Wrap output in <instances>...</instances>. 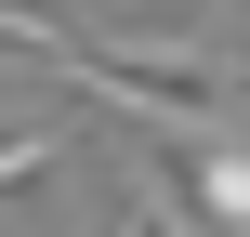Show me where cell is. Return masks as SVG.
Here are the masks:
<instances>
[{
  "label": "cell",
  "mask_w": 250,
  "mask_h": 237,
  "mask_svg": "<svg viewBox=\"0 0 250 237\" xmlns=\"http://www.w3.org/2000/svg\"><path fill=\"white\" fill-rule=\"evenodd\" d=\"M66 79H92L105 106H132V119H171V132H211L224 106H237V66L198 40V26H171V13H79V66Z\"/></svg>",
  "instance_id": "cell-1"
},
{
  "label": "cell",
  "mask_w": 250,
  "mask_h": 237,
  "mask_svg": "<svg viewBox=\"0 0 250 237\" xmlns=\"http://www.w3.org/2000/svg\"><path fill=\"white\" fill-rule=\"evenodd\" d=\"M158 198H171V211H198L211 237H250V145H224V132H211V145H198Z\"/></svg>",
  "instance_id": "cell-2"
},
{
  "label": "cell",
  "mask_w": 250,
  "mask_h": 237,
  "mask_svg": "<svg viewBox=\"0 0 250 237\" xmlns=\"http://www.w3.org/2000/svg\"><path fill=\"white\" fill-rule=\"evenodd\" d=\"M53 172H66V132H53V119H13V106H0V211H13V198H40Z\"/></svg>",
  "instance_id": "cell-3"
},
{
  "label": "cell",
  "mask_w": 250,
  "mask_h": 237,
  "mask_svg": "<svg viewBox=\"0 0 250 237\" xmlns=\"http://www.w3.org/2000/svg\"><path fill=\"white\" fill-rule=\"evenodd\" d=\"M105 237H185V211H171L158 185H132V198H119V224H105Z\"/></svg>",
  "instance_id": "cell-4"
}]
</instances>
